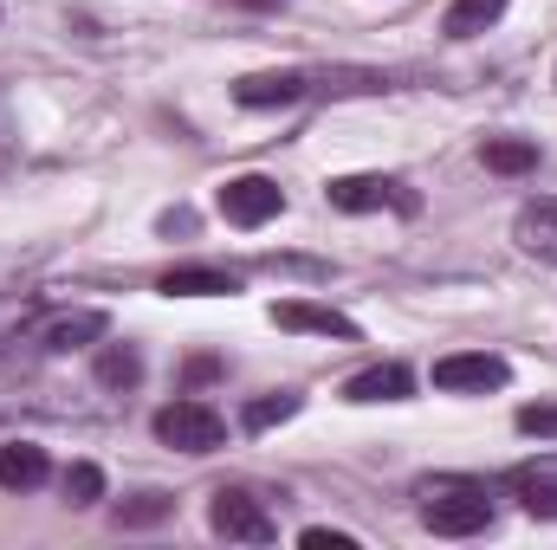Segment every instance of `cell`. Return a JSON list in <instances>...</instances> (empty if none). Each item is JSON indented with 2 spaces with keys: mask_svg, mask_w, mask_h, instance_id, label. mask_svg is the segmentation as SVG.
Listing matches in <instances>:
<instances>
[{
  "mask_svg": "<svg viewBox=\"0 0 557 550\" xmlns=\"http://www.w3.org/2000/svg\"><path fill=\"white\" fill-rule=\"evenodd\" d=\"M421 525L434 538H473L493 525V492L480 479H421Z\"/></svg>",
  "mask_w": 557,
  "mask_h": 550,
  "instance_id": "1",
  "label": "cell"
},
{
  "mask_svg": "<svg viewBox=\"0 0 557 550\" xmlns=\"http://www.w3.org/2000/svg\"><path fill=\"white\" fill-rule=\"evenodd\" d=\"M156 440L175 453H214L227 440V421L208 402H169V409H156Z\"/></svg>",
  "mask_w": 557,
  "mask_h": 550,
  "instance_id": "2",
  "label": "cell"
},
{
  "mask_svg": "<svg viewBox=\"0 0 557 550\" xmlns=\"http://www.w3.org/2000/svg\"><path fill=\"white\" fill-rule=\"evenodd\" d=\"M324 201L337 208V214H376V208H396V214H416L421 201L396 182V175H337L331 188H324Z\"/></svg>",
  "mask_w": 557,
  "mask_h": 550,
  "instance_id": "3",
  "label": "cell"
},
{
  "mask_svg": "<svg viewBox=\"0 0 557 550\" xmlns=\"http://www.w3.org/2000/svg\"><path fill=\"white\" fill-rule=\"evenodd\" d=\"M208 525H214L221 538H234V545H273L278 538V525L267 518V505H260L253 492H240V486H221V492H214Z\"/></svg>",
  "mask_w": 557,
  "mask_h": 550,
  "instance_id": "4",
  "label": "cell"
},
{
  "mask_svg": "<svg viewBox=\"0 0 557 550\" xmlns=\"http://www.w3.org/2000/svg\"><path fill=\"white\" fill-rule=\"evenodd\" d=\"M221 214L234 227H267V221L285 214V188H278L273 175H227L221 182Z\"/></svg>",
  "mask_w": 557,
  "mask_h": 550,
  "instance_id": "5",
  "label": "cell"
},
{
  "mask_svg": "<svg viewBox=\"0 0 557 550\" xmlns=\"http://www.w3.org/2000/svg\"><path fill=\"white\" fill-rule=\"evenodd\" d=\"M506 383H512L506 357H486V350H467V357H441L434 363V389H447V396H486V389H506Z\"/></svg>",
  "mask_w": 557,
  "mask_h": 550,
  "instance_id": "6",
  "label": "cell"
},
{
  "mask_svg": "<svg viewBox=\"0 0 557 550\" xmlns=\"http://www.w3.org/2000/svg\"><path fill=\"white\" fill-rule=\"evenodd\" d=\"M104 330H111V317H104V311H52V317L33 330V343H39V350H52V357H65V350L104 343Z\"/></svg>",
  "mask_w": 557,
  "mask_h": 550,
  "instance_id": "7",
  "label": "cell"
},
{
  "mask_svg": "<svg viewBox=\"0 0 557 550\" xmlns=\"http://www.w3.org/2000/svg\"><path fill=\"white\" fill-rule=\"evenodd\" d=\"M298 98H311V72H247L234 85V104H247V111H273V104H298Z\"/></svg>",
  "mask_w": 557,
  "mask_h": 550,
  "instance_id": "8",
  "label": "cell"
},
{
  "mask_svg": "<svg viewBox=\"0 0 557 550\" xmlns=\"http://www.w3.org/2000/svg\"><path fill=\"white\" fill-rule=\"evenodd\" d=\"M273 324L278 330H311V337H337V343H357V324L331 304H305V298H285L273 304Z\"/></svg>",
  "mask_w": 557,
  "mask_h": 550,
  "instance_id": "9",
  "label": "cell"
},
{
  "mask_svg": "<svg viewBox=\"0 0 557 550\" xmlns=\"http://www.w3.org/2000/svg\"><path fill=\"white\" fill-rule=\"evenodd\" d=\"M409 396H416V376L403 363H376V370H363V376L344 383V402H357V409H370V402H409Z\"/></svg>",
  "mask_w": 557,
  "mask_h": 550,
  "instance_id": "10",
  "label": "cell"
},
{
  "mask_svg": "<svg viewBox=\"0 0 557 550\" xmlns=\"http://www.w3.org/2000/svg\"><path fill=\"white\" fill-rule=\"evenodd\" d=\"M512 240H519L532 260L557 266V195H552V201H532V208H519V221H512Z\"/></svg>",
  "mask_w": 557,
  "mask_h": 550,
  "instance_id": "11",
  "label": "cell"
},
{
  "mask_svg": "<svg viewBox=\"0 0 557 550\" xmlns=\"http://www.w3.org/2000/svg\"><path fill=\"white\" fill-rule=\"evenodd\" d=\"M46 479H52L46 447H33V440H7V447H0V486H7V492H33V486H46Z\"/></svg>",
  "mask_w": 557,
  "mask_h": 550,
  "instance_id": "12",
  "label": "cell"
},
{
  "mask_svg": "<svg viewBox=\"0 0 557 550\" xmlns=\"http://www.w3.org/2000/svg\"><path fill=\"white\" fill-rule=\"evenodd\" d=\"M156 291H169V298H227V291H240V278L221 273V266H169L156 278Z\"/></svg>",
  "mask_w": 557,
  "mask_h": 550,
  "instance_id": "13",
  "label": "cell"
},
{
  "mask_svg": "<svg viewBox=\"0 0 557 550\" xmlns=\"http://www.w3.org/2000/svg\"><path fill=\"white\" fill-rule=\"evenodd\" d=\"M486 168L493 175H532L539 168V142H525V137H486Z\"/></svg>",
  "mask_w": 557,
  "mask_h": 550,
  "instance_id": "14",
  "label": "cell"
},
{
  "mask_svg": "<svg viewBox=\"0 0 557 550\" xmlns=\"http://www.w3.org/2000/svg\"><path fill=\"white\" fill-rule=\"evenodd\" d=\"M169 512H175V499H169V492H137V499H117V505H111L117 532H149V525H162Z\"/></svg>",
  "mask_w": 557,
  "mask_h": 550,
  "instance_id": "15",
  "label": "cell"
},
{
  "mask_svg": "<svg viewBox=\"0 0 557 550\" xmlns=\"http://www.w3.org/2000/svg\"><path fill=\"white\" fill-rule=\"evenodd\" d=\"M506 486L519 492V505H525L532 518H557V479H552V473L519 466V473H506Z\"/></svg>",
  "mask_w": 557,
  "mask_h": 550,
  "instance_id": "16",
  "label": "cell"
},
{
  "mask_svg": "<svg viewBox=\"0 0 557 550\" xmlns=\"http://www.w3.org/2000/svg\"><path fill=\"white\" fill-rule=\"evenodd\" d=\"M98 383H104V389H137L143 357L131 350V343H104V350H98Z\"/></svg>",
  "mask_w": 557,
  "mask_h": 550,
  "instance_id": "17",
  "label": "cell"
},
{
  "mask_svg": "<svg viewBox=\"0 0 557 550\" xmlns=\"http://www.w3.org/2000/svg\"><path fill=\"white\" fill-rule=\"evenodd\" d=\"M499 13H506V0H454V7H447V33H454V39H473V33H486Z\"/></svg>",
  "mask_w": 557,
  "mask_h": 550,
  "instance_id": "18",
  "label": "cell"
},
{
  "mask_svg": "<svg viewBox=\"0 0 557 550\" xmlns=\"http://www.w3.org/2000/svg\"><path fill=\"white\" fill-rule=\"evenodd\" d=\"M305 409V396H292V389H278V396H260V402H247V434H267V427H278V421H292V414Z\"/></svg>",
  "mask_w": 557,
  "mask_h": 550,
  "instance_id": "19",
  "label": "cell"
},
{
  "mask_svg": "<svg viewBox=\"0 0 557 550\" xmlns=\"http://www.w3.org/2000/svg\"><path fill=\"white\" fill-rule=\"evenodd\" d=\"M59 486H65V505H98V499H104V473H98L91 460L65 466V479H59Z\"/></svg>",
  "mask_w": 557,
  "mask_h": 550,
  "instance_id": "20",
  "label": "cell"
},
{
  "mask_svg": "<svg viewBox=\"0 0 557 550\" xmlns=\"http://www.w3.org/2000/svg\"><path fill=\"white\" fill-rule=\"evenodd\" d=\"M519 434L557 440V409H552V402H532V409H519Z\"/></svg>",
  "mask_w": 557,
  "mask_h": 550,
  "instance_id": "21",
  "label": "cell"
},
{
  "mask_svg": "<svg viewBox=\"0 0 557 550\" xmlns=\"http://www.w3.org/2000/svg\"><path fill=\"white\" fill-rule=\"evenodd\" d=\"M298 545L305 550H357L350 532H331V525H311V532H298Z\"/></svg>",
  "mask_w": 557,
  "mask_h": 550,
  "instance_id": "22",
  "label": "cell"
},
{
  "mask_svg": "<svg viewBox=\"0 0 557 550\" xmlns=\"http://www.w3.org/2000/svg\"><path fill=\"white\" fill-rule=\"evenodd\" d=\"M13 149H20V137H13V117H7V98H0V168H13Z\"/></svg>",
  "mask_w": 557,
  "mask_h": 550,
  "instance_id": "23",
  "label": "cell"
},
{
  "mask_svg": "<svg viewBox=\"0 0 557 550\" xmlns=\"http://www.w3.org/2000/svg\"><path fill=\"white\" fill-rule=\"evenodd\" d=\"M214 376H221V357H195L188 363V383H214Z\"/></svg>",
  "mask_w": 557,
  "mask_h": 550,
  "instance_id": "24",
  "label": "cell"
},
{
  "mask_svg": "<svg viewBox=\"0 0 557 550\" xmlns=\"http://www.w3.org/2000/svg\"><path fill=\"white\" fill-rule=\"evenodd\" d=\"M234 7H253V13H278L285 0H234Z\"/></svg>",
  "mask_w": 557,
  "mask_h": 550,
  "instance_id": "25",
  "label": "cell"
}]
</instances>
